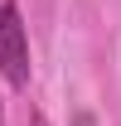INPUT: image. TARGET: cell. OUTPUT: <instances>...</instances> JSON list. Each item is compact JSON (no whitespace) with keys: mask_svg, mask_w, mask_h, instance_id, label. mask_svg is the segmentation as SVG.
<instances>
[{"mask_svg":"<svg viewBox=\"0 0 121 126\" xmlns=\"http://www.w3.org/2000/svg\"><path fill=\"white\" fill-rule=\"evenodd\" d=\"M0 73L15 82V87L29 82V39H24L15 0H0Z\"/></svg>","mask_w":121,"mask_h":126,"instance_id":"obj_1","label":"cell"},{"mask_svg":"<svg viewBox=\"0 0 121 126\" xmlns=\"http://www.w3.org/2000/svg\"><path fill=\"white\" fill-rule=\"evenodd\" d=\"M34 126H48V121H44V116H34Z\"/></svg>","mask_w":121,"mask_h":126,"instance_id":"obj_2","label":"cell"}]
</instances>
